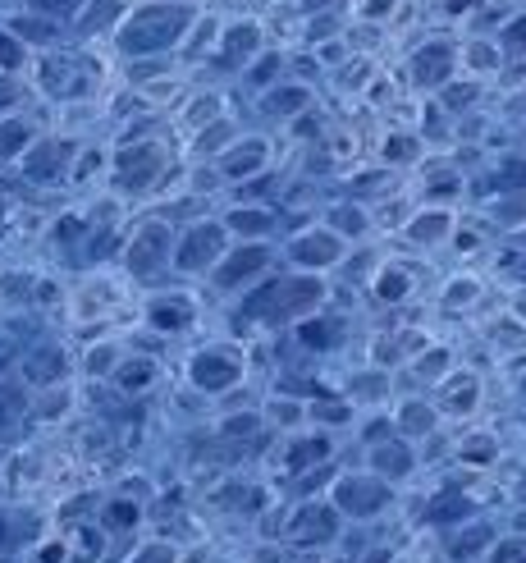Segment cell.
Masks as SVG:
<instances>
[{"label":"cell","mask_w":526,"mask_h":563,"mask_svg":"<svg viewBox=\"0 0 526 563\" xmlns=\"http://www.w3.org/2000/svg\"><path fill=\"white\" fill-rule=\"evenodd\" d=\"M334 531H339V518H334L330 504H302L289 522V536L298 545H312V541L325 545V541H334Z\"/></svg>","instance_id":"12"},{"label":"cell","mask_w":526,"mask_h":563,"mask_svg":"<svg viewBox=\"0 0 526 563\" xmlns=\"http://www.w3.org/2000/svg\"><path fill=\"white\" fill-rule=\"evenodd\" d=\"M10 362H14V344H0V371L10 367Z\"/></svg>","instance_id":"57"},{"label":"cell","mask_w":526,"mask_h":563,"mask_svg":"<svg viewBox=\"0 0 526 563\" xmlns=\"http://www.w3.org/2000/svg\"><path fill=\"white\" fill-rule=\"evenodd\" d=\"M467 513H472V499L462 495V490H444V495L430 499L426 518L430 522H458V518H467Z\"/></svg>","instance_id":"23"},{"label":"cell","mask_w":526,"mask_h":563,"mask_svg":"<svg viewBox=\"0 0 526 563\" xmlns=\"http://www.w3.org/2000/svg\"><path fill=\"white\" fill-rule=\"evenodd\" d=\"M197 10L183 5V0H151V5H138L129 19L119 23V51L129 60H151V55H165L193 33Z\"/></svg>","instance_id":"1"},{"label":"cell","mask_w":526,"mask_h":563,"mask_svg":"<svg viewBox=\"0 0 526 563\" xmlns=\"http://www.w3.org/2000/svg\"><path fill=\"white\" fill-rule=\"evenodd\" d=\"M5 101H14V83H10V78H0V106H5Z\"/></svg>","instance_id":"56"},{"label":"cell","mask_w":526,"mask_h":563,"mask_svg":"<svg viewBox=\"0 0 526 563\" xmlns=\"http://www.w3.org/2000/svg\"><path fill=\"white\" fill-rule=\"evenodd\" d=\"M330 229L334 234H353V239H362L366 234V216H362V206H330Z\"/></svg>","instance_id":"32"},{"label":"cell","mask_w":526,"mask_h":563,"mask_svg":"<svg viewBox=\"0 0 526 563\" xmlns=\"http://www.w3.org/2000/svg\"><path fill=\"white\" fill-rule=\"evenodd\" d=\"M334 499H339V509L353 513V518H376L389 504V481L385 477H344L334 486Z\"/></svg>","instance_id":"9"},{"label":"cell","mask_w":526,"mask_h":563,"mask_svg":"<svg viewBox=\"0 0 526 563\" xmlns=\"http://www.w3.org/2000/svg\"><path fill=\"white\" fill-rule=\"evenodd\" d=\"M257 417H252V412H247V417H229V422H225V435H229V440H238V435H257Z\"/></svg>","instance_id":"45"},{"label":"cell","mask_w":526,"mask_h":563,"mask_svg":"<svg viewBox=\"0 0 526 563\" xmlns=\"http://www.w3.org/2000/svg\"><path fill=\"white\" fill-rule=\"evenodd\" d=\"M444 362H449V353H444V348H430V353H421V358H417V376L440 380L444 376Z\"/></svg>","instance_id":"42"},{"label":"cell","mask_w":526,"mask_h":563,"mask_svg":"<svg viewBox=\"0 0 526 563\" xmlns=\"http://www.w3.org/2000/svg\"><path fill=\"white\" fill-rule=\"evenodd\" d=\"M280 65H284L280 55H275V51H266V55H261V60H252V65H247V69H252V74H247V78H252V83H257V87H266L270 78H275V69H280Z\"/></svg>","instance_id":"40"},{"label":"cell","mask_w":526,"mask_h":563,"mask_svg":"<svg viewBox=\"0 0 526 563\" xmlns=\"http://www.w3.org/2000/svg\"><path fill=\"white\" fill-rule=\"evenodd\" d=\"M476 399H481V380H476V376H458L449 390H444V408L458 412V417H462V412H472Z\"/></svg>","instance_id":"24"},{"label":"cell","mask_w":526,"mask_h":563,"mask_svg":"<svg viewBox=\"0 0 526 563\" xmlns=\"http://www.w3.org/2000/svg\"><path fill=\"white\" fill-rule=\"evenodd\" d=\"M321 280L316 275H289V280H270L257 293H247L238 307V321H261V325H280V321H302L321 307Z\"/></svg>","instance_id":"2"},{"label":"cell","mask_w":526,"mask_h":563,"mask_svg":"<svg viewBox=\"0 0 526 563\" xmlns=\"http://www.w3.org/2000/svg\"><path fill=\"white\" fill-rule=\"evenodd\" d=\"M110 362H115V348H97L92 358H87V371L97 376V371H110Z\"/></svg>","instance_id":"49"},{"label":"cell","mask_w":526,"mask_h":563,"mask_svg":"<svg viewBox=\"0 0 526 563\" xmlns=\"http://www.w3.org/2000/svg\"><path fill=\"white\" fill-rule=\"evenodd\" d=\"M10 33H14V37H28V42H51V37H55V23H51V19H14Z\"/></svg>","instance_id":"34"},{"label":"cell","mask_w":526,"mask_h":563,"mask_svg":"<svg viewBox=\"0 0 526 563\" xmlns=\"http://www.w3.org/2000/svg\"><path fill=\"white\" fill-rule=\"evenodd\" d=\"M225 225H193L188 234H183V243L174 248V266L188 275L206 271V266H215V261L225 257Z\"/></svg>","instance_id":"6"},{"label":"cell","mask_w":526,"mask_h":563,"mask_svg":"<svg viewBox=\"0 0 526 563\" xmlns=\"http://www.w3.org/2000/svg\"><path fill=\"white\" fill-rule=\"evenodd\" d=\"M408 289H412V280H408V271H398V266H385V271L376 275V298L380 303H403Z\"/></svg>","instance_id":"27"},{"label":"cell","mask_w":526,"mask_h":563,"mask_svg":"<svg viewBox=\"0 0 526 563\" xmlns=\"http://www.w3.org/2000/svg\"><path fill=\"white\" fill-rule=\"evenodd\" d=\"M485 541H490V531H485V527H472L467 536H458V541L449 545V554H453V559H472L476 545H485Z\"/></svg>","instance_id":"38"},{"label":"cell","mask_w":526,"mask_h":563,"mask_svg":"<svg viewBox=\"0 0 526 563\" xmlns=\"http://www.w3.org/2000/svg\"><path fill=\"white\" fill-rule=\"evenodd\" d=\"M398 0H362L357 5V19H385V14H394Z\"/></svg>","instance_id":"44"},{"label":"cell","mask_w":526,"mask_h":563,"mask_svg":"<svg viewBox=\"0 0 526 563\" xmlns=\"http://www.w3.org/2000/svg\"><path fill=\"white\" fill-rule=\"evenodd\" d=\"M412 156H417V138H408V133L385 138V161H412Z\"/></svg>","instance_id":"39"},{"label":"cell","mask_w":526,"mask_h":563,"mask_svg":"<svg viewBox=\"0 0 526 563\" xmlns=\"http://www.w3.org/2000/svg\"><path fill=\"white\" fill-rule=\"evenodd\" d=\"M494 46H499V55H526V10L513 14V19H504Z\"/></svg>","instance_id":"29"},{"label":"cell","mask_w":526,"mask_h":563,"mask_svg":"<svg viewBox=\"0 0 526 563\" xmlns=\"http://www.w3.org/2000/svg\"><path fill=\"white\" fill-rule=\"evenodd\" d=\"M19 65H23V46H19V37L0 28V69H19Z\"/></svg>","instance_id":"43"},{"label":"cell","mask_w":526,"mask_h":563,"mask_svg":"<svg viewBox=\"0 0 526 563\" xmlns=\"http://www.w3.org/2000/svg\"><path fill=\"white\" fill-rule=\"evenodd\" d=\"M298 339L307 348H316V353H325V348H334L344 339V321H339V316H302Z\"/></svg>","instance_id":"18"},{"label":"cell","mask_w":526,"mask_h":563,"mask_svg":"<svg viewBox=\"0 0 526 563\" xmlns=\"http://www.w3.org/2000/svg\"><path fill=\"white\" fill-rule=\"evenodd\" d=\"M147 321H151V330H165V335H183L188 325H193V303L188 298H156V303L147 307Z\"/></svg>","instance_id":"14"},{"label":"cell","mask_w":526,"mask_h":563,"mask_svg":"<svg viewBox=\"0 0 526 563\" xmlns=\"http://www.w3.org/2000/svg\"><path fill=\"white\" fill-rule=\"evenodd\" d=\"M522 394H526V380H522Z\"/></svg>","instance_id":"58"},{"label":"cell","mask_w":526,"mask_h":563,"mask_svg":"<svg viewBox=\"0 0 526 563\" xmlns=\"http://www.w3.org/2000/svg\"><path fill=\"white\" fill-rule=\"evenodd\" d=\"M371 467H376V477H408L412 472V449L403 440H376V449H371Z\"/></svg>","instance_id":"17"},{"label":"cell","mask_w":526,"mask_h":563,"mask_svg":"<svg viewBox=\"0 0 526 563\" xmlns=\"http://www.w3.org/2000/svg\"><path fill=\"white\" fill-rule=\"evenodd\" d=\"M78 229H83V220H78V216H65V225L55 229V234H60V243H74V239H78Z\"/></svg>","instance_id":"50"},{"label":"cell","mask_w":526,"mask_h":563,"mask_svg":"<svg viewBox=\"0 0 526 563\" xmlns=\"http://www.w3.org/2000/svg\"><path fill=\"white\" fill-rule=\"evenodd\" d=\"M138 504L133 499H110L106 504V513H101V522H106L110 531H129V527H138Z\"/></svg>","instance_id":"33"},{"label":"cell","mask_w":526,"mask_h":563,"mask_svg":"<svg viewBox=\"0 0 526 563\" xmlns=\"http://www.w3.org/2000/svg\"><path fill=\"white\" fill-rule=\"evenodd\" d=\"M83 5L87 0H33V10L42 14V19H74Z\"/></svg>","instance_id":"36"},{"label":"cell","mask_w":526,"mask_h":563,"mask_svg":"<svg viewBox=\"0 0 526 563\" xmlns=\"http://www.w3.org/2000/svg\"><path fill=\"white\" fill-rule=\"evenodd\" d=\"M494 188H504V193L526 188V161H504L499 165V170H494Z\"/></svg>","instance_id":"35"},{"label":"cell","mask_w":526,"mask_h":563,"mask_svg":"<svg viewBox=\"0 0 526 563\" xmlns=\"http://www.w3.org/2000/svg\"><path fill=\"white\" fill-rule=\"evenodd\" d=\"M499 220H508V225H513V220H526V188H522V197H517V202L499 206Z\"/></svg>","instance_id":"48"},{"label":"cell","mask_w":526,"mask_h":563,"mask_svg":"<svg viewBox=\"0 0 526 563\" xmlns=\"http://www.w3.org/2000/svg\"><path fill=\"white\" fill-rule=\"evenodd\" d=\"M28 142H33V129H28V124H23V120H5V124H0V161L19 156Z\"/></svg>","instance_id":"31"},{"label":"cell","mask_w":526,"mask_h":563,"mask_svg":"<svg viewBox=\"0 0 526 563\" xmlns=\"http://www.w3.org/2000/svg\"><path fill=\"white\" fill-rule=\"evenodd\" d=\"M270 225H275V216H270L266 206H234L229 211V220H225V229L229 234H238V239H252V234H270Z\"/></svg>","instance_id":"21"},{"label":"cell","mask_w":526,"mask_h":563,"mask_svg":"<svg viewBox=\"0 0 526 563\" xmlns=\"http://www.w3.org/2000/svg\"><path fill=\"white\" fill-rule=\"evenodd\" d=\"M69 156H74V147H69V142H42L37 152H28L23 170H28V179H37V184H55V179L65 174Z\"/></svg>","instance_id":"13"},{"label":"cell","mask_w":526,"mask_h":563,"mask_svg":"<svg viewBox=\"0 0 526 563\" xmlns=\"http://www.w3.org/2000/svg\"><path fill=\"white\" fill-rule=\"evenodd\" d=\"M10 545H14V527H10V518L0 513V550H10Z\"/></svg>","instance_id":"54"},{"label":"cell","mask_w":526,"mask_h":563,"mask_svg":"<svg viewBox=\"0 0 526 563\" xmlns=\"http://www.w3.org/2000/svg\"><path fill=\"white\" fill-rule=\"evenodd\" d=\"M220 65L225 69H247L266 51V37H261V23L257 19H234L229 28H220Z\"/></svg>","instance_id":"8"},{"label":"cell","mask_w":526,"mask_h":563,"mask_svg":"<svg viewBox=\"0 0 526 563\" xmlns=\"http://www.w3.org/2000/svg\"><path fill=\"white\" fill-rule=\"evenodd\" d=\"M472 298H476V280H453L449 284V307L472 303Z\"/></svg>","instance_id":"46"},{"label":"cell","mask_w":526,"mask_h":563,"mask_svg":"<svg viewBox=\"0 0 526 563\" xmlns=\"http://www.w3.org/2000/svg\"><path fill=\"white\" fill-rule=\"evenodd\" d=\"M133 563H174V550H170V545H147V550H142Z\"/></svg>","instance_id":"47"},{"label":"cell","mask_w":526,"mask_h":563,"mask_svg":"<svg viewBox=\"0 0 526 563\" xmlns=\"http://www.w3.org/2000/svg\"><path fill=\"white\" fill-rule=\"evenodd\" d=\"M312 106V87H302V83H280V87H270L266 101H261V110L266 115H298V110Z\"/></svg>","instance_id":"20"},{"label":"cell","mask_w":526,"mask_h":563,"mask_svg":"<svg viewBox=\"0 0 526 563\" xmlns=\"http://www.w3.org/2000/svg\"><path fill=\"white\" fill-rule=\"evenodd\" d=\"M289 257L302 271H325V266H334V261L344 257V239L334 229H307V234H298L289 243Z\"/></svg>","instance_id":"10"},{"label":"cell","mask_w":526,"mask_h":563,"mask_svg":"<svg viewBox=\"0 0 526 563\" xmlns=\"http://www.w3.org/2000/svg\"><path fill=\"white\" fill-rule=\"evenodd\" d=\"M270 257L275 252L266 248V243H243V248L225 252V257L211 266V280L220 284V289H243L247 280H257V275L270 271Z\"/></svg>","instance_id":"5"},{"label":"cell","mask_w":526,"mask_h":563,"mask_svg":"<svg viewBox=\"0 0 526 563\" xmlns=\"http://www.w3.org/2000/svg\"><path fill=\"white\" fill-rule=\"evenodd\" d=\"M188 376H193L197 390L225 394V390H234L238 380H243V362H238L234 353H225V348H206V353H197V358H193Z\"/></svg>","instance_id":"7"},{"label":"cell","mask_w":526,"mask_h":563,"mask_svg":"<svg viewBox=\"0 0 526 563\" xmlns=\"http://www.w3.org/2000/svg\"><path fill=\"white\" fill-rule=\"evenodd\" d=\"M229 133H234V129H229V124H215V129H211V133H202V138H197V142H202V147H206V142H225Z\"/></svg>","instance_id":"53"},{"label":"cell","mask_w":526,"mask_h":563,"mask_svg":"<svg viewBox=\"0 0 526 563\" xmlns=\"http://www.w3.org/2000/svg\"><path fill=\"white\" fill-rule=\"evenodd\" d=\"M398 426H403L408 435H426L430 426H435V408L421 403V399H408L403 408H398Z\"/></svg>","instance_id":"28"},{"label":"cell","mask_w":526,"mask_h":563,"mask_svg":"<svg viewBox=\"0 0 526 563\" xmlns=\"http://www.w3.org/2000/svg\"><path fill=\"white\" fill-rule=\"evenodd\" d=\"M23 403H28V399H23L19 385H0V426H10L14 417L23 412Z\"/></svg>","instance_id":"37"},{"label":"cell","mask_w":526,"mask_h":563,"mask_svg":"<svg viewBox=\"0 0 526 563\" xmlns=\"http://www.w3.org/2000/svg\"><path fill=\"white\" fill-rule=\"evenodd\" d=\"M266 142L261 138H247V142H234L225 152V161H220V170L229 174V179H252V174H261V165H266Z\"/></svg>","instance_id":"15"},{"label":"cell","mask_w":526,"mask_h":563,"mask_svg":"<svg viewBox=\"0 0 526 563\" xmlns=\"http://www.w3.org/2000/svg\"><path fill=\"white\" fill-rule=\"evenodd\" d=\"M462 65L472 69V74H485V69H499V46L490 37H472V42L462 46Z\"/></svg>","instance_id":"25"},{"label":"cell","mask_w":526,"mask_h":563,"mask_svg":"<svg viewBox=\"0 0 526 563\" xmlns=\"http://www.w3.org/2000/svg\"><path fill=\"white\" fill-rule=\"evenodd\" d=\"M23 376L33 380V385H55V380L65 376V353L60 348H37L33 358H28V367H23Z\"/></svg>","instance_id":"22"},{"label":"cell","mask_w":526,"mask_h":563,"mask_svg":"<svg viewBox=\"0 0 526 563\" xmlns=\"http://www.w3.org/2000/svg\"><path fill=\"white\" fill-rule=\"evenodd\" d=\"M330 454H334V444L325 440V435H307V440H293L289 449H284V467H289V472H307V467L325 463Z\"/></svg>","instance_id":"19"},{"label":"cell","mask_w":526,"mask_h":563,"mask_svg":"<svg viewBox=\"0 0 526 563\" xmlns=\"http://www.w3.org/2000/svg\"><path fill=\"white\" fill-rule=\"evenodd\" d=\"M494 563H526V536H508L494 545Z\"/></svg>","instance_id":"41"},{"label":"cell","mask_w":526,"mask_h":563,"mask_svg":"<svg viewBox=\"0 0 526 563\" xmlns=\"http://www.w3.org/2000/svg\"><path fill=\"white\" fill-rule=\"evenodd\" d=\"M60 559H65V550H60V545H46V550H42V563H60Z\"/></svg>","instance_id":"55"},{"label":"cell","mask_w":526,"mask_h":563,"mask_svg":"<svg viewBox=\"0 0 526 563\" xmlns=\"http://www.w3.org/2000/svg\"><path fill=\"white\" fill-rule=\"evenodd\" d=\"M165 257H170V225H161V220L142 225L138 234H133L129 252H124L133 275H151L156 266H165Z\"/></svg>","instance_id":"11"},{"label":"cell","mask_w":526,"mask_h":563,"mask_svg":"<svg viewBox=\"0 0 526 563\" xmlns=\"http://www.w3.org/2000/svg\"><path fill=\"white\" fill-rule=\"evenodd\" d=\"M476 5H481V0H444V14H453V19H458V14H472Z\"/></svg>","instance_id":"52"},{"label":"cell","mask_w":526,"mask_h":563,"mask_svg":"<svg viewBox=\"0 0 526 563\" xmlns=\"http://www.w3.org/2000/svg\"><path fill=\"white\" fill-rule=\"evenodd\" d=\"M115 380H119V390H147L151 380H156V367H151L147 358H133V362H119V371H115Z\"/></svg>","instance_id":"30"},{"label":"cell","mask_w":526,"mask_h":563,"mask_svg":"<svg viewBox=\"0 0 526 563\" xmlns=\"http://www.w3.org/2000/svg\"><path fill=\"white\" fill-rule=\"evenodd\" d=\"M408 74H412V83H417L421 92H440V87L453 83V74H458V46L444 42V37H435V42L417 46V55H412Z\"/></svg>","instance_id":"4"},{"label":"cell","mask_w":526,"mask_h":563,"mask_svg":"<svg viewBox=\"0 0 526 563\" xmlns=\"http://www.w3.org/2000/svg\"><path fill=\"white\" fill-rule=\"evenodd\" d=\"M42 87L51 97H78L87 87V74L74 65V60H46L42 65Z\"/></svg>","instance_id":"16"},{"label":"cell","mask_w":526,"mask_h":563,"mask_svg":"<svg viewBox=\"0 0 526 563\" xmlns=\"http://www.w3.org/2000/svg\"><path fill=\"white\" fill-rule=\"evenodd\" d=\"M408 234H412V243H440L449 234V216L444 211H421L408 225Z\"/></svg>","instance_id":"26"},{"label":"cell","mask_w":526,"mask_h":563,"mask_svg":"<svg viewBox=\"0 0 526 563\" xmlns=\"http://www.w3.org/2000/svg\"><path fill=\"white\" fill-rule=\"evenodd\" d=\"M302 14H321V10H339V0H298Z\"/></svg>","instance_id":"51"},{"label":"cell","mask_w":526,"mask_h":563,"mask_svg":"<svg viewBox=\"0 0 526 563\" xmlns=\"http://www.w3.org/2000/svg\"><path fill=\"white\" fill-rule=\"evenodd\" d=\"M165 174V147L161 142H129L115 156V184L124 193H147Z\"/></svg>","instance_id":"3"}]
</instances>
